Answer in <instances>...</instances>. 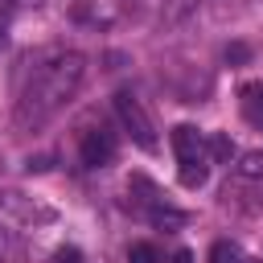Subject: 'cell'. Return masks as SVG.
<instances>
[{
	"label": "cell",
	"mask_w": 263,
	"mask_h": 263,
	"mask_svg": "<svg viewBox=\"0 0 263 263\" xmlns=\"http://www.w3.org/2000/svg\"><path fill=\"white\" fill-rule=\"evenodd\" d=\"M86 78V58L74 49L53 53L45 66H37V74L29 78V86L16 99V127L21 132H37L41 123H49L82 86Z\"/></svg>",
	"instance_id": "obj_1"
},
{
	"label": "cell",
	"mask_w": 263,
	"mask_h": 263,
	"mask_svg": "<svg viewBox=\"0 0 263 263\" xmlns=\"http://www.w3.org/2000/svg\"><path fill=\"white\" fill-rule=\"evenodd\" d=\"M115 115H119L123 132H127L144 152H156V127H152V115L144 111V103H140L132 90H119V95H115Z\"/></svg>",
	"instance_id": "obj_2"
},
{
	"label": "cell",
	"mask_w": 263,
	"mask_h": 263,
	"mask_svg": "<svg viewBox=\"0 0 263 263\" xmlns=\"http://www.w3.org/2000/svg\"><path fill=\"white\" fill-rule=\"evenodd\" d=\"M78 156H82L86 168H107V164L115 160V136H111L107 127H90V132H82Z\"/></svg>",
	"instance_id": "obj_3"
},
{
	"label": "cell",
	"mask_w": 263,
	"mask_h": 263,
	"mask_svg": "<svg viewBox=\"0 0 263 263\" xmlns=\"http://www.w3.org/2000/svg\"><path fill=\"white\" fill-rule=\"evenodd\" d=\"M173 152H177L181 164H185V160H205V140H201V132H197L193 123H177V127H173Z\"/></svg>",
	"instance_id": "obj_4"
},
{
	"label": "cell",
	"mask_w": 263,
	"mask_h": 263,
	"mask_svg": "<svg viewBox=\"0 0 263 263\" xmlns=\"http://www.w3.org/2000/svg\"><path fill=\"white\" fill-rule=\"evenodd\" d=\"M238 107H242V119L263 132V78H259V82H247V86L238 90Z\"/></svg>",
	"instance_id": "obj_5"
},
{
	"label": "cell",
	"mask_w": 263,
	"mask_h": 263,
	"mask_svg": "<svg viewBox=\"0 0 263 263\" xmlns=\"http://www.w3.org/2000/svg\"><path fill=\"white\" fill-rule=\"evenodd\" d=\"M148 218H152V226H160V230H181V226H185V214H181L177 205H168L164 197H160L156 205H148Z\"/></svg>",
	"instance_id": "obj_6"
},
{
	"label": "cell",
	"mask_w": 263,
	"mask_h": 263,
	"mask_svg": "<svg viewBox=\"0 0 263 263\" xmlns=\"http://www.w3.org/2000/svg\"><path fill=\"white\" fill-rule=\"evenodd\" d=\"M197 4H205V0H164V8H160V21H164V25H177V21L193 16V12H197Z\"/></svg>",
	"instance_id": "obj_7"
},
{
	"label": "cell",
	"mask_w": 263,
	"mask_h": 263,
	"mask_svg": "<svg viewBox=\"0 0 263 263\" xmlns=\"http://www.w3.org/2000/svg\"><path fill=\"white\" fill-rule=\"evenodd\" d=\"M210 156H214L218 164H230V160L238 156V148H234L230 132H214V136H210Z\"/></svg>",
	"instance_id": "obj_8"
},
{
	"label": "cell",
	"mask_w": 263,
	"mask_h": 263,
	"mask_svg": "<svg viewBox=\"0 0 263 263\" xmlns=\"http://www.w3.org/2000/svg\"><path fill=\"white\" fill-rule=\"evenodd\" d=\"M205 177H210L205 160H185V164H181V185H185V189H201Z\"/></svg>",
	"instance_id": "obj_9"
},
{
	"label": "cell",
	"mask_w": 263,
	"mask_h": 263,
	"mask_svg": "<svg viewBox=\"0 0 263 263\" xmlns=\"http://www.w3.org/2000/svg\"><path fill=\"white\" fill-rule=\"evenodd\" d=\"M234 168H238V177H251V181L263 177V152H259V148H255V152H242Z\"/></svg>",
	"instance_id": "obj_10"
},
{
	"label": "cell",
	"mask_w": 263,
	"mask_h": 263,
	"mask_svg": "<svg viewBox=\"0 0 263 263\" xmlns=\"http://www.w3.org/2000/svg\"><path fill=\"white\" fill-rule=\"evenodd\" d=\"M210 263H242V251H238L234 242H226V238H218V242L210 247Z\"/></svg>",
	"instance_id": "obj_11"
},
{
	"label": "cell",
	"mask_w": 263,
	"mask_h": 263,
	"mask_svg": "<svg viewBox=\"0 0 263 263\" xmlns=\"http://www.w3.org/2000/svg\"><path fill=\"white\" fill-rule=\"evenodd\" d=\"M127 263H160V255H156L152 242H132L127 247Z\"/></svg>",
	"instance_id": "obj_12"
},
{
	"label": "cell",
	"mask_w": 263,
	"mask_h": 263,
	"mask_svg": "<svg viewBox=\"0 0 263 263\" xmlns=\"http://www.w3.org/2000/svg\"><path fill=\"white\" fill-rule=\"evenodd\" d=\"M247 58H251V49H247L242 41H234V45H226V62H234V66H238V62H247Z\"/></svg>",
	"instance_id": "obj_13"
},
{
	"label": "cell",
	"mask_w": 263,
	"mask_h": 263,
	"mask_svg": "<svg viewBox=\"0 0 263 263\" xmlns=\"http://www.w3.org/2000/svg\"><path fill=\"white\" fill-rule=\"evenodd\" d=\"M53 263H82V251L78 247H62V251H53Z\"/></svg>",
	"instance_id": "obj_14"
},
{
	"label": "cell",
	"mask_w": 263,
	"mask_h": 263,
	"mask_svg": "<svg viewBox=\"0 0 263 263\" xmlns=\"http://www.w3.org/2000/svg\"><path fill=\"white\" fill-rule=\"evenodd\" d=\"M173 263H193V255H189V251L181 247V251H173Z\"/></svg>",
	"instance_id": "obj_15"
},
{
	"label": "cell",
	"mask_w": 263,
	"mask_h": 263,
	"mask_svg": "<svg viewBox=\"0 0 263 263\" xmlns=\"http://www.w3.org/2000/svg\"><path fill=\"white\" fill-rule=\"evenodd\" d=\"M4 49H8V29L0 25V53H4Z\"/></svg>",
	"instance_id": "obj_16"
},
{
	"label": "cell",
	"mask_w": 263,
	"mask_h": 263,
	"mask_svg": "<svg viewBox=\"0 0 263 263\" xmlns=\"http://www.w3.org/2000/svg\"><path fill=\"white\" fill-rule=\"evenodd\" d=\"M242 263H263V259H247V255H242Z\"/></svg>",
	"instance_id": "obj_17"
}]
</instances>
